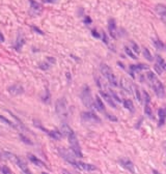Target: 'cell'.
Masks as SVG:
<instances>
[{"instance_id": "20", "label": "cell", "mask_w": 166, "mask_h": 174, "mask_svg": "<svg viewBox=\"0 0 166 174\" xmlns=\"http://www.w3.org/2000/svg\"><path fill=\"white\" fill-rule=\"evenodd\" d=\"M123 107L125 109L128 110L130 112H134L135 110V108H134L133 102L131 101L130 99H126L123 102Z\"/></svg>"}, {"instance_id": "24", "label": "cell", "mask_w": 166, "mask_h": 174, "mask_svg": "<svg viewBox=\"0 0 166 174\" xmlns=\"http://www.w3.org/2000/svg\"><path fill=\"white\" fill-rule=\"evenodd\" d=\"M156 61L158 64L162 68V70H166V62L161 56H160L158 55H156Z\"/></svg>"}, {"instance_id": "12", "label": "cell", "mask_w": 166, "mask_h": 174, "mask_svg": "<svg viewBox=\"0 0 166 174\" xmlns=\"http://www.w3.org/2000/svg\"><path fill=\"white\" fill-rule=\"evenodd\" d=\"M8 91L12 96H19L24 92V89L19 85H12L9 87Z\"/></svg>"}, {"instance_id": "22", "label": "cell", "mask_w": 166, "mask_h": 174, "mask_svg": "<svg viewBox=\"0 0 166 174\" xmlns=\"http://www.w3.org/2000/svg\"><path fill=\"white\" fill-rule=\"evenodd\" d=\"M143 57L148 60L149 62L153 61V57L152 56L151 52L149 51V50L147 48V47H143Z\"/></svg>"}, {"instance_id": "37", "label": "cell", "mask_w": 166, "mask_h": 174, "mask_svg": "<svg viewBox=\"0 0 166 174\" xmlns=\"http://www.w3.org/2000/svg\"><path fill=\"white\" fill-rule=\"evenodd\" d=\"M154 69L156 71V72L158 73V75H161L162 73V68L158 64H155L154 66Z\"/></svg>"}, {"instance_id": "29", "label": "cell", "mask_w": 166, "mask_h": 174, "mask_svg": "<svg viewBox=\"0 0 166 174\" xmlns=\"http://www.w3.org/2000/svg\"><path fill=\"white\" fill-rule=\"evenodd\" d=\"M144 111L145 113L149 117L152 118L153 116H152V109L151 108L149 107V105L148 104H146V106H145V109H144Z\"/></svg>"}, {"instance_id": "2", "label": "cell", "mask_w": 166, "mask_h": 174, "mask_svg": "<svg viewBox=\"0 0 166 174\" xmlns=\"http://www.w3.org/2000/svg\"><path fill=\"white\" fill-rule=\"evenodd\" d=\"M55 111L61 119H66L68 117V103L65 97L59 98L55 103Z\"/></svg>"}, {"instance_id": "19", "label": "cell", "mask_w": 166, "mask_h": 174, "mask_svg": "<svg viewBox=\"0 0 166 174\" xmlns=\"http://www.w3.org/2000/svg\"><path fill=\"white\" fill-rule=\"evenodd\" d=\"M94 107L98 110H100V111H102V110H104L105 109L104 103H102L101 99L98 96H96V102H95L94 103Z\"/></svg>"}, {"instance_id": "45", "label": "cell", "mask_w": 166, "mask_h": 174, "mask_svg": "<svg viewBox=\"0 0 166 174\" xmlns=\"http://www.w3.org/2000/svg\"><path fill=\"white\" fill-rule=\"evenodd\" d=\"M47 59H48L49 61L50 62H51L52 64H55V63L56 62V59H55V58H54V57H47Z\"/></svg>"}, {"instance_id": "6", "label": "cell", "mask_w": 166, "mask_h": 174, "mask_svg": "<svg viewBox=\"0 0 166 174\" xmlns=\"http://www.w3.org/2000/svg\"><path fill=\"white\" fill-rule=\"evenodd\" d=\"M81 119L84 122L99 123L101 122V120L98 116L93 112H83L81 115Z\"/></svg>"}, {"instance_id": "30", "label": "cell", "mask_w": 166, "mask_h": 174, "mask_svg": "<svg viewBox=\"0 0 166 174\" xmlns=\"http://www.w3.org/2000/svg\"><path fill=\"white\" fill-rule=\"evenodd\" d=\"M20 136L21 140H22V141L23 142V143H25V144H27V145H33V144L32 141H31L30 139H29L28 138H27L26 136H25L24 135L20 134Z\"/></svg>"}, {"instance_id": "1", "label": "cell", "mask_w": 166, "mask_h": 174, "mask_svg": "<svg viewBox=\"0 0 166 174\" xmlns=\"http://www.w3.org/2000/svg\"><path fill=\"white\" fill-rule=\"evenodd\" d=\"M147 77L150 83L151 84L152 90L158 97L161 99L164 98L165 94L164 86L161 81L158 79L156 74L151 71H149V72H147Z\"/></svg>"}, {"instance_id": "18", "label": "cell", "mask_w": 166, "mask_h": 174, "mask_svg": "<svg viewBox=\"0 0 166 174\" xmlns=\"http://www.w3.org/2000/svg\"><path fill=\"white\" fill-rule=\"evenodd\" d=\"M16 164L18 165V166L20 168V170L22 171V172L24 174L31 173L29 169V168L27 167V166L26 165L25 163H23L20 159H18L16 162Z\"/></svg>"}, {"instance_id": "5", "label": "cell", "mask_w": 166, "mask_h": 174, "mask_svg": "<svg viewBox=\"0 0 166 174\" xmlns=\"http://www.w3.org/2000/svg\"><path fill=\"white\" fill-rule=\"evenodd\" d=\"M68 142L70 145L71 149H72L73 153L75 154L76 157L79 158L83 157V153L81 151V146L79 143V140L77 138V136L74 133L71 134L70 135L68 136Z\"/></svg>"}, {"instance_id": "3", "label": "cell", "mask_w": 166, "mask_h": 174, "mask_svg": "<svg viewBox=\"0 0 166 174\" xmlns=\"http://www.w3.org/2000/svg\"><path fill=\"white\" fill-rule=\"evenodd\" d=\"M100 71L102 75L107 79L109 83L113 86H117V78L114 73L112 68L106 64H102L100 66Z\"/></svg>"}, {"instance_id": "36", "label": "cell", "mask_w": 166, "mask_h": 174, "mask_svg": "<svg viewBox=\"0 0 166 174\" xmlns=\"http://www.w3.org/2000/svg\"><path fill=\"white\" fill-rule=\"evenodd\" d=\"M39 68H40L42 70H47V69H49V65L46 62H42L41 64L39 65Z\"/></svg>"}, {"instance_id": "44", "label": "cell", "mask_w": 166, "mask_h": 174, "mask_svg": "<svg viewBox=\"0 0 166 174\" xmlns=\"http://www.w3.org/2000/svg\"><path fill=\"white\" fill-rule=\"evenodd\" d=\"M136 98L138 99V101L140 102L141 101V94H140V92H139V90H137L136 91Z\"/></svg>"}, {"instance_id": "35", "label": "cell", "mask_w": 166, "mask_h": 174, "mask_svg": "<svg viewBox=\"0 0 166 174\" xmlns=\"http://www.w3.org/2000/svg\"><path fill=\"white\" fill-rule=\"evenodd\" d=\"M110 93H111V94H112V97H113V98H114L115 101H117V102H120V103H121V99L120 98V97L118 96V95L115 93V92H114L113 90H110Z\"/></svg>"}, {"instance_id": "26", "label": "cell", "mask_w": 166, "mask_h": 174, "mask_svg": "<svg viewBox=\"0 0 166 174\" xmlns=\"http://www.w3.org/2000/svg\"><path fill=\"white\" fill-rule=\"evenodd\" d=\"M24 42V39L22 37H21V36H19L16 41V49L19 50L22 48Z\"/></svg>"}, {"instance_id": "23", "label": "cell", "mask_w": 166, "mask_h": 174, "mask_svg": "<svg viewBox=\"0 0 166 174\" xmlns=\"http://www.w3.org/2000/svg\"><path fill=\"white\" fill-rule=\"evenodd\" d=\"M121 85H122V88L125 90L126 92H130L132 91L130 84L129 83L127 80H126L125 79H122V81H121Z\"/></svg>"}, {"instance_id": "8", "label": "cell", "mask_w": 166, "mask_h": 174, "mask_svg": "<svg viewBox=\"0 0 166 174\" xmlns=\"http://www.w3.org/2000/svg\"><path fill=\"white\" fill-rule=\"evenodd\" d=\"M74 166L82 171H85V172H93L97 170L96 166H95L94 165L81 161H76Z\"/></svg>"}, {"instance_id": "41", "label": "cell", "mask_w": 166, "mask_h": 174, "mask_svg": "<svg viewBox=\"0 0 166 174\" xmlns=\"http://www.w3.org/2000/svg\"><path fill=\"white\" fill-rule=\"evenodd\" d=\"M33 29L35 33H36L37 34H40V35H44V33L40 29V28L36 27V26H33Z\"/></svg>"}, {"instance_id": "7", "label": "cell", "mask_w": 166, "mask_h": 174, "mask_svg": "<svg viewBox=\"0 0 166 174\" xmlns=\"http://www.w3.org/2000/svg\"><path fill=\"white\" fill-rule=\"evenodd\" d=\"M59 153L60 156H61L63 159L66 160L67 162H69L70 164L74 166L75 163L76 162L77 160L74 159V157H73L72 154L71 153L68 149H66L64 148H59Z\"/></svg>"}, {"instance_id": "27", "label": "cell", "mask_w": 166, "mask_h": 174, "mask_svg": "<svg viewBox=\"0 0 166 174\" xmlns=\"http://www.w3.org/2000/svg\"><path fill=\"white\" fill-rule=\"evenodd\" d=\"M153 44L154 47L158 49H162L164 47V44L161 40H155L153 41Z\"/></svg>"}, {"instance_id": "10", "label": "cell", "mask_w": 166, "mask_h": 174, "mask_svg": "<svg viewBox=\"0 0 166 174\" xmlns=\"http://www.w3.org/2000/svg\"><path fill=\"white\" fill-rule=\"evenodd\" d=\"M108 28L110 33V36L113 38H116L117 35V26L116 22L114 18H110L108 22Z\"/></svg>"}, {"instance_id": "34", "label": "cell", "mask_w": 166, "mask_h": 174, "mask_svg": "<svg viewBox=\"0 0 166 174\" xmlns=\"http://www.w3.org/2000/svg\"><path fill=\"white\" fill-rule=\"evenodd\" d=\"M143 97L145 99V102H146V104L149 105L150 101H151V97H150L149 94L145 90L143 92Z\"/></svg>"}, {"instance_id": "33", "label": "cell", "mask_w": 166, "mask_h": 174, "mask_svg": "<svg viewBox=\"0 0 166 174\" xmlns=\"http://www.w3.org/2000/svg\"><path fill=\"white\" fill-rule=\"evenodd\" d=\"M131 44H132V47H133V49H134V51H135L136 53L139 54V52H140V49H139L138 45L134 41H131Z\"/></svg>"}, {"instance_id": "48", "label": "cell", "mask_w": 166, "mask_h": 174, "mask_svg": "<svg viewBox=\"0 0 166 174\" xmlns=\"http://www.w3.org/2000/svg\"><path fill=\"white\" fill-rule=\"evenodd\" d=\"M153 173H154V174H160V173L158 172V171H156V170H153Z\"/></svg>"}, {"instance_id": "15", "label": "cell", "mask_w": 166, "mask_h": 174, "mask_svg": "<svg viewBox=\"0 0 166 174\" xmlns=\"http://www.w3.org/2000/svg\"><path fill=\"white\" fill-rule=\"evenodd\" d=\"M158 125L161 127L165 123L166 120V108H160L158 110Z\"/></svg>"}, {"instance_id": "25", "label": "cell", "mask_w": 166, "mask_h": 174, "mask_svg": "<svg viewBox=\"0 0 166 174\" xmlns=\"http://www.w3.org/2000/svg\"><path fill=\"white\" fill-rule=\"evenodd\" d=\"M125 53H126V55H128V57H130L131 59H133L134 60H137L138 59V57L136 56V55L133 52V51L129 48V47L125 46Z\"/></svg>"}, {"instance_id": "17", "label": "cell", "mask_w": 166, "mask_h": 174, "mask_svg": "<svg viewBox=\"0 0 166 174\" xmlns=\"http://www.w3.org/2000/svg\"><path fill=\"white\" fill-rule=\"evenodd\" d=\"M60 130H61L62 134H64V135L66 136L67 137L70 135L71 134H72L73 133H74L73 131L72 130V129L71 128L69 125H68L67 123H64L61 125V127H60Z\"/></svg>"}, {"instance_id": "43", "label": "cell", "mask_w": 166, "mask_h": 174, "mask_svg": "<svg viewBox=\"0 0 166 174\" xmlns=\"http://www.w3.org/2000/svg\"><path fill=\"white\" fill-rule=\"evenodd\" d=\"M92 22V20L89 16H86L85 18H84V23H86V24H90Z\"/></svg>"}, {"instance_id": "38", "label": "cell", "mask_w": 166, "mask_h": 174, "mask_svg": "<svg viewBox=\"0 0 166 174\" xmlns=\"http://www.w3.org/2000/svg\"><path fill=\"white\" fill-rule=\"evenodd\" d=\"M42 99L43 102L44 103H48L49 101L50 100V96H49V94L48 92H46V94L44 95V96H43L42 97Z\"/></svg>"}, {"instance_id": "40", "label": "cell", "mask_w": 166, "mask_h": 174, "mask_svg": "<svg viewBox=\"0 0 166 174\" xmlns=\"http://www.w3.org/2000/svg\"><path fill=\"white\" fill-rule=\"evenodd\" d=\"M107 118H109L110 121H112V122H117V117L115 116H114V115L107 114Z\"/></svg>"}, {"instance_id": "14", "label": "cell", "mask_w": 166, "mask_h": 174, "mask_svg": "<svg viewBox=\"0 0 166 174\" xmlns=\"http://www.w3.org/2000/svg\"><path fill=\"white\" fill-rule=\"evenodd\" d=\"M27 157L29 160H30V161L34 164L35 165H36V166L38 167H46V164H45V163L42 161V160L38 159V157H36L35 155H34L32 153H29L27 155Z\"/></svg>"}, {"instance_id": "47", "label": "cell", "mask_w": 166, "mask_h": 174, "mask_svg": "<svg viewBox=\"0 0 166 174\" xmlns=\"http://www.w3.org/2000/svg\"><path fill=\"white\" fill-rule=\"evenodd\" d=\"M45 3H55V1H51V0H45V1H43Z\"/></svg>"}, {"instance_id": "32", "label": "cell", "mask_w": 166, "mask_h": 174, "mask_svg": "<svg viewBox=\"0 0 166 174\" xmlns=\"http://www.w3.org/2000/svg\"><path fill=\"white\" fill-rule=\"evenodd\" d=\"M30 4H31V7L32 9H35L36 10H39L40 8V5L38 4V3H37L35 1H30Z\"/></svg>"}, {"instance_id": "4", "label": "cell", "mask_w": 166, "mask_h": 174, "mask_svg": "<svg viewBox=\"0 0 166 174\" xmlns=\"http://www.w3.org/2000/svg\"><path fill=\"white\" fill-rule=\"evenodd\" d=\"M81 100L84 106L88 108H92L94 107L95 103L93 101L92 96L91 89L87 85H84L81 96Z\"/></svg>"}, {"instance_id": "28", "label": "cell", "mask_w": 166, "mask_h": 174, "mask_svg": "<svg viewBox=\"0 0 166 174\" xmlns=\"http://www.w3.org/2000/svg\"><path fill=\"white\" fill-rule=\"evenodd\" d=\"M0 171H1V173L2 174H12L10 168L5 165H3L2 166H1Z\"/></svg>"}, {"instance_id": "39", "label": "cell", "mask_w": 166, "mask_h": 174, "mask_svg": "<svg viewBox=\"0 0 166 174\" xmlns=\"http://www.w3.org/2000/svg\"><path fill=\"white\" fill-rule=\"evenodd\" d=\"M92 35L94 36L95 38H101V35L100 34L97 32L96 29H92Z\"/></svg>"}, {"instance_id": "31", "label": "cell", "mask_w": 166, "mask_h": 174, "mask_svg": "<svg viewBox=\"0 0 166 174\" xmlns=\"http://www.w3.org/2000/svg\"><path fill=\"white\" fill-rule=\"evenodd\" d=\"M0 120L3 121V122L6 123V124L11 126V127H14V123H13V122H10L9 119H7V118H5V116H3L0 115Z\"/></svg>"}, {"instance_id": "42", "label": "cell", "mask_w": 166, "mask_h": 174, "mask_svg": "<svg viewBox=\"0 0 166 174\" xmlns=\"http://www.w3.org/2000/svg\"><path fill=\"white\" fill-rule=\"evenodd\" d=\"M102 40L105 44L108 45V44H109V38H108V36L105 33H103V35H102Z\"/></svg>"}, {"instance_id": "46", "label": "cell", "mask_w": 166, "mask_h": 174, "mask_svg": "<svg viewBox=\"0 0 166 174\" xmlns=\"http://www.w3.org/2000/svg\"><path fill=\"white\" fill-rule=\"evenodd\" d=\"M5 42V36L3 35L1 32H0V42Z\"/></svg>"}, {"instance_id": "16", "label": "cell", "mask_w": 166, "mask_h": 174, "mask_svg": "<svg viewBox=\"0 0 166 174\" xmlns=\"http://www.w3.org/2000/svg\"><path fill=\"white\" fill-rule=\"evenodd\" d=\"M156 12L162 19H166V7L164 5H157L156 7Z\"/></svg>"}, {"instance_id": "13", "label": "cell", "mask_w": 166, "mask_h": 174, "mask_svg": "<svg viewBox=\"0 0 166 174\" xmlns=\"http://www.w3.org/2000/svg\"><path fill=\"white\" fill-rule=\"evenodd\" d=\"M149 66L143 64H132L130 66V71L132 75H133L134 73H138L141 72L143 70H147L149 69Z\"/></svg>"}, {"instance_id": "9", "label": "cell", "mask_w": 166, "mask_h": 174, "mask_svg": "<svg viewBox=\"0 0 166 174\" xmlns=\"http://www.w3.org/2000/svg\"><path fill=\"white\" fill-rule=\"evenodd\" d=\"M120 164L125 170H128V172L132 173H135L134 165L130 160L128 159H121L120 160Z\"/></svg>"}, {"instance_id": "21", "label": "cell", "mask_w": 166, "mask_h": 174, "mask_svg": "<svg viewBox=\"0 0 166 174\" xmlns=\"http://www.w3.org/2000/svg\"><path fill=\"white\" fill-rule=\"evenodd\" d=\"M48 134L51 138L54 140H60L62 137V134L56 131H50Z\"/></svg>"}, {"instance_id": "11", "label": "cell", "mask_w": 166, "mask_h": 174, "mask_svg": "<svg viewBox=\"0 0 166 174\" xmlns=\"http://www.w3.org/2000/svg\"><path fill=\"white\" fill-rule=\"evenodd\" d=\"M99 93L101 94V96H102V98L104 99V100L106 101L108 104H109L110 107L112 108H114V109H115L116 108V105H115V102L114 100H113L112 97L109 94L107 93L104 91H99Z\"/></svg>"}]
</instances>
